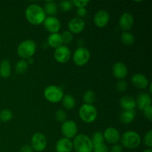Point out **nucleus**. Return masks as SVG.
I'll return each instance as SVG.
<instances>
[{"instance_id":"f257e3e1","label":"nucleus","mask_w":152,"mask_h":152,"mask_svg":"<svg viewBox=\"0 0 152 152\" xmlns=\"http://www.w3.org/2000/svg\"><path fill=\"white\" fill-rule=\"evenodd\" d=\"M25 15L27 21L33 25H41L46 18L43 7L37 4H31L28 6Z\"/></svg>"},{"instance_id":"f03ea898","label":"nucleus","mask_w":152,"mask_h":152,"mask_svg":"<svg viewBox=\"0 0 152 152\" xmlns=\"http://www.w3.org/2000/svg\"><path fill=\"white\" fill-rule=\"evenodd\" d=\"M73 143V148L76 152H92L93 143L91 139L88 135L84 134H77L74 137Z\"/></svg>"},{"instance_id":"7ed1b4c3","label":"nucleus","mask_w":152,"mask_h":152,"mask_svg":"<svg viewBox=\"0 0 152 152\" xmlns=\"http://www.w3.org/2000/svg\"><path fill=\"white\" fill-rule=\"evenodd\" d=\"M120 141L123 147L129 149H135L141 144V137L134 131H127L120 137Z\"/></svg>"},{"instance_id":"20e7f679","label":"nucleus","mask_w":152,"mask_h":152,"mask_svg":"<svg viewBox=\"0 0 152 152\" xmlns=\"http://www.w3.org/2000/svg\"><path fill=\"white\" fill-rule=\"evenodd\" d=\"M37 50V44L32 39H26L19 44L17 47V53L20 58L28 59L32 57Z\"/></svg>"},{"instance_id":"39448f33","label":"nucleus","mask_w":152,"mask_h":152,"mask_svg":"<svg viewBox=\"0 0 152 152\" xmlns=\"http://www.w3.org/2000/svg\"><path fill=\"white\" fill-rule=\"evenodd\" d=\"M79 116L84 123H92L97 118V110L94 105L83 104L79 109Z\"/></svg>"},{"instance_id":"423d86ee","label":"nucleus","mask_w":152,"mask_h":152,"mask_svg":"<svg viewBox=\"0 0 152 152\" xmlns=\"http://www.w3.org/2000/svg\"><path fill=\"white\" fill-rule=\"evenodd\" d=\"M63 96L64 92L62 88L54 85L48 86L44 91L45 98L51 103H57L62 101Z\"/></svg>"},{"instance_id":"0eeeda50","label":"nucleus","mask_w":152,"mask_h":152,"mask_svg":"<svg viewBox=\"0 0 152 152\" xmlns=\"http://www.w3.org/2000/svg\"><path fill=\"white\" fill-rule=\"evenodd\" d=\"M90 57V51L84 47L78 48L73 53V61L77 66H84L88 62Z\"/></svg>"},{"instance_id":"6e6552de","label":"nucleus","mask_w":152,"mask_h":152,"mask_svg":"<svg viewBox=\"0 0 152 152\" xmlns=\"http://www.w3.org/2000/svg\"><path fill=\"white\" fill-rule=\"evenodd\" d=\"M47 138L40 132L35 133L31 137V146L33 148V151L37 152L43 151L47 147Z\"/></svg>"},{"instance_id":"1a4fd4ad","label":"nucleus","mask_w":152,"mask_h":152,"mask_svg":"<svg viewBox=\"0 0 152 152\" xmlns=\"http://www.w3.org/2000/svg\"><path fill=\"white\" fill-rule=\"evenodd\" d=\"M61 132L65 138L69 140L74 138L78 132L77 123L73 120H65L61 126Z\"/></svg>"},{"instance_id":"9d476101","label":"nucleus","mask_w":152,"mask_h":152,"mask_svg":"<svg viewBox=\"0 0 152 152\" xmlns=\"http://www.w3.org/2000/svg\"><path fill=\"white\" fill-rule=\"evenodd\" d=\"M53 56L56 61L59 63H66L71 56V51L66 45H61L55 49Z\"/></svg>"},{"instance_id":"9b49d317","label":"nucleus","mask_w":152,"mask_h":152,"mask_svg":"<svg viewBox=\"0 0 152 152\" xmlns=\"http://www.w3.org/2000/svg\"><path fill=\"white\" fill-rule=\"evenodd\" d=\"M45 29L50 34H56L61 28V22L56 16H48L43 22Z\"/></svg>"},{"instance_id":"f8f14e48","label":"nucleus","mask_w":152,"mask_h":152,"mask_svg":"<svg viewBox=\"0 0 152 152\" xmlns=\"http://www.w3.org/2000/svg\"><path fill=\"white\" fill-rule=\"evenodd\" d=\"M110 21V15L105 10H99L94 16V23L97 28H102L106 26Z\"/></svg>"},{"instance_id":"ddd939ff","label":"nucleus","mask_w":152,"mask_h":152,"mask_svg":"<svg viewBox=\"0 0 152 152\" xmlns=\"http://www.w3.org/2000/svg\"><path fill=\"white\" fill-rule=\"evenodd\" d=\"M104 140L106 141L108 143L117 144V142L120 140V134L117 129L114 127L107 128L103 132Z\"/></svg>"},{"instance_id":"4468645a","label":"nucleus","mask_w":152,"mask_h":152,"mask_svg":"<svg viewBox=\"0 0 152 152\" xmlns=\"http://www.w3.org/2000/svg\"><path fill=\"white\" fill-rule=\"evenodd\" d=\"M68 28L71 34H78L84 31L86 28V22L82 18L75 17L70 20L68 24Z\"/></svg>"},{"instance_id":"2eb2a0df","label":"nucleus","mask_w":152,"mask_h":152,"mask_svg":"<svg viewBox=\"0 0 152 152\" xmlns=\"http://www.w3.org/2000/svg\"><path fill=\"white\" fill-rule=\"evenodd\" d=\"M134 17L130 13L126 12L120 16L119 19V25L123 31H129L134 25Z\"/></svg>"},{"instance_id":"dca6fc26","label":"nucleus","mask_w":152,"mask_h":152,"mask_svg":"<svg viewBox=\"0 0 152 152\" xmlns=\"http://www.w3.org/2000/svg\"><path fill=\"white\" fill-rule=\"evenodd\" d=\"M112 74L115 78L119 80H123L128 75V68L121 62H116L112 66Z\"/></svg>"},{"instance_id":"f3484780","label":"nucleus","mask_w":152,"mask_h":152,"mask_svg":"<svg viewBox=\"0 0 152 152\" xmlns=\"http://www.w3.org/2000/svg\"><path fill=\"white\" fill-rule=\"evenodd\" d=\"M135 101H136V107H137L141 111H143L146 108L151 106L152 99L149 94L142 93L138 95Z\"/></svg>"},{"instance_id":"a211bd4d","label":"nucleus","mask_w":152,"mask_h":152,"mask_svg":"<svg viewBox=\"0 0 152 152\" xmlns=\"http://www.w3.org/2000/svg\"><path fill=\"white\" fill-rule=\"evenodd\" d=\"M132 83L139 89H145L148 88L149 81L145 75L142 74H135L132 77Z\"/></svg>"},{"instance_id":"6ab92c4d","label":"nucleus","mask_w":152,"mask_h":152,"mask_svg":"<svg viewBox=\"0 0 152 152\" xmlns=\"http://www.w3.org/2000/svg\"><path fill=\"white\" fill-rule=\"evenodd\" d=\"M55 150L56 152H71L73 150L72 142L68 138H61L56 142Z\"/></svg>"},{"instance_id":"aec40b11","label":"nucleus","mask_w":152,"mask_h":152,"mask_svg":"<svg viewBox=\"0 0 152 152\" xmlns=\"http://www.w3.org/2000/svg\"><path fill=\"white\" fill-rule=\"evenodd\" d=\"M120 105L124 111H133L136 108V101L133 96L126 95L121 97Z\"/></svg>"},{"instance_id":"412c9836","label":"nucleus","mask_w":152,"mask_h":152,"mask_svg":"<svg viewBox=\"0 0 152 152\" xmlns=\"http://www.w3.org/2000/svg\"><path fill=\"white\" fill-rule=\"evenodd\" d=\"M48 44L50 47L53 48H57L59 46L62 45V37L61 34L59 33L56 34H50L48 37Z\"/></svg>"},{"instance_id":"4be33fe9","label":"nucleus","mask_w":152,"mask_h":152,"mask_svg":"<svg viewBox=\"0 0 152 152\" xmlns=\"http://www.w3.org/2000/svg\"><path fill=\"white\" fill-rule=\"evenodd\" d=\"M11 74L10 62L7 59H4L0 63V76L2 78H8Z\"/></svg>"},{"instance_id":"5701e85b","label":"nucleus","mask_w":152,"mask_h":152,"mask_svg":"<svg viewBox=\"0 0 152 152\" xmlns=\"http://www.w3.org/2000/svg\"><path fill=\"white\" fill-rule=\"evenodd\" d=\"M43 10H44L46 15H48L49 16H54L58 11L57 4L53 1H46L45 3Z\"/></svg>"},{"instance_id":"b1692460","label":"nucleus","mask_w":152,"mask_h":152,"mask_svg":"<svg viewBox=\"0 0 152 152\" xmlns=\"http://www.w3.org/2000/svg\"><path fill=\"white\" fill-rule=\"evenodd\" d=\"M135 118V111H123L120 115V120L123 124H129Z\"/></svg>"},{"instance_id":"393cba45","label":"nucleus","mask_w":152,"mask_h":152,"mask_svg":"<svg viewBox=\"0 0 152 152\" xmlns=\"http://www.w3.org/2000/svg\"><path fill=\"white\" fill-rule=\"evenodd\" d=\"M62 103L64 108L68 110H71L74 108L76 105L75 98L71 94L64 95L62 99Z\"/></svg>"},{"instance_id":"a878e982","label":"nucleus","mask_w":152,"mask_h":152,"mask_svg":"<svg viewBox=\"0 0 152 152\" xmlns=\"http://www.w3.org/2000/svg\"><path fill=\"white\" fill-rule=\"evenodd\" d=\"M121 41L126 45H132L134 44V36L129 31H123L121 34Z\"/></svg>"},{"instance_id":"bb28decb","label":"nucleus","mask_w":152,"mask_h":152,"mask_svg":"<svg viewBox=\"0 0 152 152\" xmlns=\"http://www.w3.org/2000/svg\"><path fill=\"white\" fill-rule=\"evenodd\" d=\"M15 69H16V72L19 74H23L26 73L28 70V64L27 61L25 59H21L18 61L15 66Z\"/></svg>"},{"instance_id":"cd10ccee","label":"nucleus","mask_w":152,"mask_h":152,"mask_svg":"<svg viewBox=\"0 0 152 152\" xmlns=\"http://www.w3.org/2000/svg\"><path fill=\"white\" fill-rule=\"evenodd\" d=\"M96 100V95L95 93L91 90H88L83 94V101L85 104L88 105H93Z\"/></svg>"},{"instance_id":"c85d7f7f","label":"nucleus","mask_w":152,"mask_h":152,"mask_svg":"<svg viewBox=\"0 0 152 152\" xmlns=\"http://www.w3.org/2000/svg\"><path fill=\"white\" fill-rule=\"evenodd\" d=\"M13 113L10 110L4 109L0 112V120L2 122H9L13 119Z\"/></svg>"},{"instance_id":"c756f323","label":"nucleus","mask_w":152,"mask_h":152,"mask_svg":"<svg viewBox=\"0 0 152 152\" xmlns=\"http://www.w3.org/2000/svg\"><path fill=\"white\" fill-rule=\"evenodd\" d=\"M61 37H62V44L65 45H68L70 44V43L72 42L73 39H74L73 34H71L69 31H64V32L61 34Z\"/></svg>"},{"instance_id":"7c9ffc66","label":"nucleus","mask_w":152,"mask_h":152,"mask_svg":"<svg viewBox=\"0 0 152 152\" xmlns=\"http://www.w3.org/2000/svg\"><path fill=\"white\" fill-rule=\"evenodd\" d=\"M92 143H93V145H97V144L99 143H103L104 142V137L103 134H102V132H95L93 134V137L91 138Z\"/></svg>"},{"instance_id":"2f4dec72","label":"nucleus","mask_w":152,"mask_h":152,"mask_svg":"<svg viewBox=\"0 0 152 152\" xmlns=\"http://www.w3.org/2000/svg\"><path fill=\"white\" fill-rule=\"evenodd\" d=\"M59 8L61 9L62 11L67 12L68 10H71L73 7V3L71 1H68V0H65V1H62L59 2Z\"/></svg>"},{"instance_id":"473e14b6","label":"nucleus","mask_w":152,"mask_h":152,"mask_svg":"<svg viewBox=\"0 0 152 152\" xmlns=\"http://www.w3.org/2000/svg\"><path fill=\"white\" fill-rule=\"evenodd\" d=\"M55 117H56V120H57L58 122H59V123H64V122L66 120L67 114L65 111H63V110L62 109H59L56 111Z\"/></svg>"},{"instance_id":"72a5a7b5","label":"nucleus","mask_w":152,"mask_h":152,"mask_svg":"<svg viewBox=\"0 0 152 152\" xmlns=\"http://www.w3.org/2000/svg\"><path fill=\"white\" fill-rule=\"evenodd\" d=\"M94 152H110V149L105 143H99L93 145Z\"/></svg>"},{"instance_id":"f704fd0d","label":"nucleus","mask_w":152,"mask_h":152,"mask_svg":"<svg viewBox=\"0 0 152 152\" xmlns=\"http://www.w3.org/2000/svg\"><path fill=\"white\" fill-rule=\"evenodd\" d=\"M143 142L145 145L148 147V148H151L152 147V132L151 130H149L145 134V137H144Z\"/></svg>"},{"instance_id":"c9c22d12","label":"nucleus","mask_w":152,"mask_h":152,"mask_svg":"<svg viewBox=\"0 0 152 152\" xmlns=\"http://www.w3.org/2000/svg\"><path fill=\"white\" fill-rule=\"evenodd\" d=\"M128 88V84L124 80H120L116 84V88L118 91L124 92L126 91Z\"/></svg>"},{"instance_id":"e433bc0d","label":"nucleus","mask_w":152,"mask_h":152,"mask_svg":"<svg viewBox=\"0 0 152 152\" xmlns=\"http://www.w3.org/2000/svg\"><path fill=\"white\" fill-rule=\"evenodd\" d=\"M89 2H90L89 1H83V0H73L72 1L73 5L76 6L77 8L86 7Z\"/></svg>"},{"instance_id":"4c0bfd02","label":"nucleus","mask_w":152,"mask_h":152,"mask_svg":"<svg viewBox=\"0 0 152 152\" xmlns=\"http://www.w3.org/2000/svg\"><path fill=\"white\" fill-rule=\"evenodd\" d=\"M142 111H143L144 117H145L148 121L151 122L152 120V105L146 108Z\"/></svg>"},{"instance_id":"58836bf2","label":"nucleus","mask_w":152,"mask_h":152,"mask_svg":"<svg viewBox=\"0 0 152 152\" xmlns=\"http://www.w3.org/2000/svg\"><path fill=\"white\" fill-rule=\"evenodd\" d=\"M110 152H123V147L119 144H114L110 149Z\"/></svg>"},{"instance_id":"ea45409f","label":"nucleus","mask_w":152,"mask_h":152,"mask_svg":"<svg viewBox=\"0 0 152 152\" xmlns=\"http://www.w3.org/2000/svg\"><path fill=\"white\" fill-rule=\"evenodd\" d=\"M77 14H78L79 17L82 18L84 17L86 14H87V10L86 7H83V8H78L77 9Z\"/></svg>"},{"instance_id":"a19ab883","label":"nucleus","mask_w":152,"mask_h":152,"mask_svg":"<svg viewBox=\"0 0 152 152\" xmlns=\"http://www.w3.org/2000/svg\"><path fill=\"white\" fill-rule=\"evenodd\" d=\"M20 152H33V148L29 145H24L21 147Z\"/></svg>"},{"instance_id":"79ce46f5","label":"nucleus","mask_w":152,"mask_h":152,"mask_svg":"<svg viewBox=\"0 0 152 152\" xmlns=\"http://www.w3.org/2000/svg\"><path fill=\"white\" fill-rule=\"evenodd\" d=\"M148 86H149V92H150L149 94L151 95L152 94V89H151L152 88V84L151 83H149V85H148Z\"/></svg>"},{"instance_id":"37998d69","label":"nucleus","mask_w":152,"mask_h":152,"mask_svg":"<svg viewBox=\"0 0 152 152\" xmlns=\"http://www.w3.org/2000/svg\"><path fill=\"white\" fill-rule=\"evenodd\" d=\"M143 152H152V150L151 148H147V149H145Z\"/></svg>"}]
</instances>
